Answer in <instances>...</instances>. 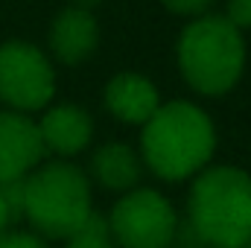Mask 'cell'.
Listing matches in <instances>:
<instances>
[{"label":"cell","mask_w":251,"mask_h":248,"mask_svg":"<svg viewBox=\"0 0 251 248\" xmlns=\"http://www.w3.org/2000/svg\"><path fill=\"white\" fill-rule=\"evenodd\" d=\"M178 70L201 97H222L237 88L246 70V38L222 15L193 18L176 47Z\"/></svg>","instance_id":"4"},{"label":"cell","mask_w":251,"mask_h":248,"mask_svg":"<svg viewBox=\"0 0 251 248\" xmlns=\"http://www.w3.org/2000/svg\"><path fill=\"white\" fill-rule=\"evenodd\" d=\"M246 248H251V240H249V246H246Z\"/></svg>","instance_id":"19"},{"label":"cell","mask_w":251,"mask_h":248,"mask_svg":"<svg viewBox=\"0 0 251 248\" xmlns=\"http://www.w3.org/2000/svg\"><path fill=\"white\" fill-rule=\"evenodd\" d=\"M64 248H117V243L108 234V225L100 213H94L73 237L64 240Z\"/></svg>","instance_id":"12"},{"label":"cell","mask_w":251,"mask_h":248,"mask_svg":"<svg viewBox=\"0 0 251 248\" xmlns=\"http://www.w3.org/2000/svg\"><path fill=\"white\" fill-rule=\"evenodd\" d=\"M44 155L38 125L29 114L0 111V187L24 181Z\"/></svg>","instance_id":"7"},{"label":"cell","mask_w":251,"mask_h":248,"mask_svg":"<svg viewBox=\"0 0 251 248\" xmlns=\"http://www.w3.org/2000/svg\"><path fill=\"white\" fill-rule=\"evenodd\" d=\"M190 234L207 248H246L251 240V175L240 167H204L187 193Z\"/></svg>","instance_id":"2"},{"label":"cell","mask_w":251,"mask_h":248,"mask_svg":"<svg viewBox=\"0 0 251 248\" xmlns=\"http://www.w3.org/2000/svg\"><path fill=\"white\" fill-rule=\"evenodd\" d=\"M0 248H50L35 231H6L0 237Z\"/></svg>","instance_id":"14"},{"label":"cell","mask_w":251,"mask_h":248,"mask_svg":"<svg viewBox=\"0 0 251 248\" xmlns=\"http://www.w3.org/2000/svg\"><path fill=\"white\" fill-rule=\"evenodd\" d=\"M12 222H15V216H12V210H9V204H6V198H3V190H0V237L9 231Z\"/></svg>","instance_id":"16"},{"label":"cell","mask_w":251,"mask_h":248,"mask_svg":"<svg viewBox=\"0 0 251 248\" xmlns=\"http://www.w3.org/2000/svg\"><path fill=\"white\" fill-rule=\"evenodd\" d=\"M35 125H38V137H41L44 152L56 155L59 161H70L79 152H85L91 137H94L91 114L73 102L47 105Z\"/></svg>","instance_id":"9"},{"label":"cell","mask_w":251,"mask_h":248,"mask_svg":"<svg viewBox=\"0 0 251 248\" xmlns=\"http://www.w3.org/2000/svg\"><path fill=\"white\" fill-rule=\"evenodd\" d=\"M76 6H94V3H100V0H73Z\"/></svg>","instance_id":"17"},{"label":"cell","mask_w":251,"mask_h":248,"mask_svg":"<svg viewBox=\"0 0 251 248\" xmlns=\"http://www.w3.org/2000/svg\"><path fill=\"white\" fill-rule=\"evenodd\" d=\"M228 24H234L240 32L251 29V0H225V15Z\"/></svg>","instance_id":"15"},{"label":"cell","mask_w":251,"mask_h":248,"mask_svg":"<svg viewBox=\"0 0 251 248\" xmlns=\"http://www.w3.org/2000/svg\"><path fill=\"white\" fill-rule=\"evenodd\" d=\"M216 152V128L204 108L187 99L161 102L140 125V161L161 181L196 178Z\"/></svg>","instance_id":"1"},{"label":"cell","mask_w":251,"mask_h":248,"mask_svg":"<svg viewBox=\"0 0 251 248\" xmlns=\"http://www.w3.org/2000/svg\"><path fill=\"white\" fill-rule=\"evenodd\" d=\"M21 216L44 240L73 237L91 216V181L70 161L38 164L21 184Z\"/></svg>","instance_id":"3"},{"label":"cell","mask_w":251,"mask_h":248,"mask_svg":"<svg viewBox=\"0 0 251 248\" xmlns=\"http://www.w3.org/2000/svg\"><path fill=\"white\" fill-rule=\"evenodd\" d=\"M102 102L111 117L128 125H143L158 108H161V94L155 82L143 73H117L108 79L102 91Z\"/></svg>","instance_id":"10"},{"label":"cell","mask_w":251,"mask_h":248,"mask_svg":"<svg viewBox=\"0 0 251 248\" xmlns=\"http://www.w3.org/2000/svg\"><path fill=\"white\" fill-rule=\"evenodd\" d=\"M105 225L117 248H173L178 213L164 193L134 187L117 198Z\"/></svg>","instance_id":"5"},{"label":"cell","mask_w":251,"mask_h":248,"mask_svg":"<svg viewBox=\"0 0 251 248\" xmlns=\"http://www.w3.org/2000/svg\"><path fill=\"white\" fill-rule=\"evenodd\" d=\"M176 248H190V246H176Z\"/></svg>","instance_id":"18"},{"label":"cell","mask_w":251,"mask_h":248,"mask_svg":"<svg viewBox=\"0 0 251 248\" xmlns=\"http://www.w3.org/2000/svg\"><path fill=\"white\" fill-rule=\"evenodd\" d=\"M91 175L97 184L111 193H128L137 187L140 175H143V161L128 143L111 140V143H102L100 149H94Z\"/></svg>","instance_id":"11"},{"label":"cell","mask_w":251,"mask_h":248,"mask_svg":"<svg viewBox=\"0 0 251 248\" xmlns=\"http://www.w3.org/2000/svg\"><path fill=\"white\" fill-rule=\"evenodd\" d=\"M56 70L53 62L29 41L0 44V102L18 114H35L53 105Z\"/></svg>","instance_id":"6"},{"label":"cell","mask_w":251,"mask_h":248,"mask_svg":"<svg viewBox=\"0 0 251 248\" xmlns=\"http://www.w3.org/2000/svg\"><path fill=\"white\" fill-rule=\"evenodd\" d=\"M47 44L56 62L76 67L85 64L100 47V21L88 6H67L62 9L47 32Z\"/></svg>","instance_id":"8"},{"label":"cell","mask_w":251,"mask_h":248,"mask_svg":"<svg viewBox=\"0 0 251 248\" xmlns=\"http://www.w3.org/2000/svg\"><path fill=\"white\" fill-rule=\"evenodd\" d=\"M164 9H170L173 15H181V18H201V15H210L213 3L216 0H161Z\"/></svg>","instance_id":"13"}]
</instances>
